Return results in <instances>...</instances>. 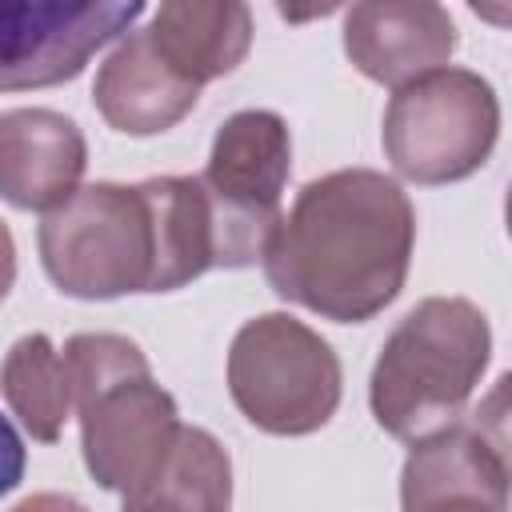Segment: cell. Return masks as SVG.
I'll use <instances>...</instances> for the list:
<instances>
[{"label":"cell","instance_id":"6da1fadb","mask_svg":"<svg viewBox=\"0 0 512 512\" xmlns=\"http://www.w3.org/2000/svg\"><path fill=\"white\" fill-rule=\"evenodd\" d=\"M412 244L416 212L404 188L372 168H340L300 188L264 248V272L276 296L336 324H364L400 296Z\"/></svg>","mask_w":512,"mask_h":512},{"label":"cell","instance_id":"7a4b0ae2","mask_svg":"<svg viewBox=\"0 0 512 512\" xmlns=\"http://www.w3.org/2000/svg\"><path fill=\"white\" fill-rule=\"evenodd\" d=\"M60 356L68 364L92 480L108 492L132 496L164 468L180 436L176 400L152 380L144 352L128 336L80 332Z\"/></svg>","mask_w":512,"mask_h":512},{"label":"cell","instance_id":"3957f363","mask_svg":"<svg viewBox=\"0 0 512 512\" xmlns=\"http://www.w3.org/2000/svg\"><path fill=\"white\" fill-rule=\"evenodd\" d=\"M492 352L484 312L464 296L420 300L384 340L368 400L376 424L396 440H424L460 420Z\"/></svg>","mask_w":512,"mask_h":512},{"label":"cell","instance_id":"277c9868","mask_svg":"<svg viewBox=\"0 0 512 512\" xmlns=\"http://www.w3.org/2000/svg\"><path fill=\"white\" fill-rule=\"evenodd\" d=\"M40 260L52 284L80 300L152 292V216L140 184H88L40 224Z\"/></svg>","mask_w":512,"mask_h":512},{"label":"cell","instance_id":"5b68a950","mask_svg":"<svg viewBox=\"0 0 512 512\" xmlns=\"http://www.w3.org/2000/svg\"><path fill=\"white\" fill-rule=\"evenodd\" d=\"M228 392L248 424L272 436H308L340 404V360L296 316L264 312L232 336Z\"/></svg>","mask_w":512,"mask_h":512},{"label":"cell","instance_id":"8992f818","mask_svg":"<svg viewBox=\"0 0 512 512\" xmlns=\"http://www.w3.org/2000/svg\"><path fill=\"white\" fill-rule=\"evenodd\" d=\"M500 100L468 68H440L396 88L384 112V152L412 184L472 176L496 148Z\"/></svg>","mask_w":512,"mask_h":512},{"label":"cell","instance_id":"52a82bcc","mask_svg":"<svg viewBox=\"0 0 512 512\" xmlns=\"http://www.w3.org/2000/svg\"><path fill=\"white\" fill-rule=\"evenodd\" d=\"M292 172L288 124L276 112L244 108L228 116L212 140L200 180L212 212V248L220 268L264 260L280 228V196Z\"/></svg>","mask_w":512,"mask_h":512},{"label":"cell","instance_id":"ba28073f","mask_svg":"<svg viewBox=\"0 0 512 512\" xmlns=\"http://www.w3.org/2000/svg\"><path fill=\"white\" fill-rule=\"evenodd\" d=\"M144 4L0 0V92L76 80L84 64L140 20Z\"/></svg>","mask_w":512,"mask_h":512},{"label":"cell","instance_id":"9c48e42d","mask_svg":"<svg viewBox=\"0 0 512 512\" xmlns=\"http://www.w3.org/2000/svg\"><path fill=\"white\" fill-rule=\"evenodd\" d=\"M496 412L452 420L448 428L412 444L400 472L404 512H504L508 508V436Z\"/></svg>","mask_w":512,"mask_h":512},{"label":"cell","instance_id":"30bf717a","mask_svg":"<svg viewBox=\"0 0 512 512\" xmlns=\"http://www.w3.org/2000/svg\"><path fill=\"white\" fill-rule=\"evenodd\" d=\"M344 52L368 80L404 88L448 68L456 24L448 8L432 0H368L344 16Z\"/></svg>","mask_w":512,"mask_h":512},{"label":"cell","instance_id":"8fae6325","mask_svg":"<svg viewBox=\"0 0 512 512\" xmlns=\"http://www.w3.org/2000/svg\"><path fill=\"white\" fill-rule=\"evenodd\" d=\"M88 144L76 120L52 108L0 112V196L24 212H52L84 176Z\"/></svg>","mask_w":512,"mask_h":512},{"label":"cell","instance_id":"7c38bea8","mask_svg":"<svg viewBox=\"0 0 512 512\" xmlns=\"http://www.w3.org/2000/svg\"><path fill=\"white\" fill-rule=\"evenodd\" d=\"M96 112L128 136H156L168 132L172 124H180L196 100L200 88L188 84L184 76H176L160 52L152 48L144 28H132L116 52L100 64L96 72V88H92Z\"/></svg>","mask_w":512,"mask_h":512},{"label":"cell","instance_id":"4fadbf2b","mask_svg":"<svg viewBox=\"0 0 512 512\" xmlns=\"http://www.w3.org/2000/svg\"><path fill=\"white\" fill-rule=\"evenodd\" d=\"M144 32L176 76L204 88L248 56L252 12L236 0H172L152 12Z\"/></svg>","mask_w":512,"mask_h":512},{"label":"cell","instance_id":"5bb4252c","mask_svg":"<svg viewBox=\"0 0 512 512\" xmlns=\"http://www.w3.org/2000/svg\"><path fill=\"white\" fill-rule=\"evenodd\" d=\"M152 216V292H176L216 268L212 212L196 176H152L140 184Z\"/></svg>","mask_w":512,"mask_h":512},{"label":"cell","instance_id":"9a60e30c","mask_svg":"<svg viewBox=\"0 0 512 512\" xmlns=\"http://www.w3.org/2000/svg\"><path fill=\"white\" fill-rule=\"evenodd\" d=\"M232 504V464L220 440L204 428H184L164 460V468L124 496V512H228Z\"/></svg>","mask_w":512,"mask_h":512},{"label":"cell","instance_id":"2e32d148","mask_svg":"<svg viewBox=\"0 0 512 512\" xmlns=\"http://www.w3.org/2000/svg\"><path fill=\"white\" fill-rule=\"evenodd\" d=\"M0 392L36 440L52 444L64 432V420L72 412V380L64 356L44 332L20 336L8 348L0 364Z\"/></svg>","mask_w":512,"mask_h":512},{"label":"cell","instance_id":"e0dca14e","mask_svg":"<svg viewBox=\"0 0 512 512\" xmlns=\"http://www.w3.org/2000/svg\"><path fill=\"white\" fill-rule=\"evenodd\" d=\"M24 476V444L16 436V428L0 416V496H8Z\"/></svg>","mask_w":512,"mask_h":512},{"label":"cell","instance_id":"ac0fdd59","mask_svg":"<svg viewBox=\"0 0 512 512\" xmlns=\"http://www.w3.org/2000/svg\"><path fill=\"white\" fill-rule=\"evenodd\" d=\"M12 512H88L76 496H64V492H36L28 500H20Z\"/></svg>","mask_w":512,"mask_h":512},{"label":"cell","instance_id":"d6986e66","mask_svg":"<svg viewBox=\"0 0 512 512\" xmlns=\"http://www.w3.org/2000/svg\"><path fill=\"white\" fill-rule=\"evenodd\" d=\"M12 280H16V244H12V232H8V224L0 220V300L8 296Z\"/></svg>","mask_w":512,"mask_h":512}]
</instances>
